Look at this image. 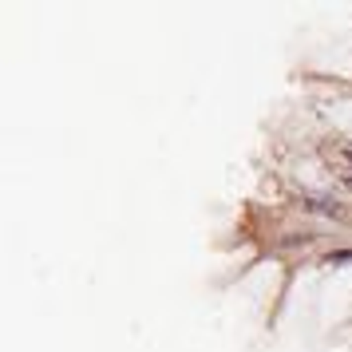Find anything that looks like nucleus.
I'll use <instances>...</instances> for the list:
<instances>
[{
	"label": "nucleus",
	"instance_id": "obj_1",
	"mask_svg": "<svg viewBox=\"0 0 352 352\" xmlns=\"http://www.w3.org/2000/svg\"><path fill=\"white\" fill-rule=\"evenodd\" d=\"M344 162H349V166H352V146H344Z\"/></svg>",
	"mask_w": 352,
	"mask_h": 352
}]
</instances>
